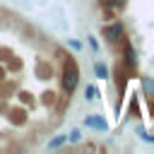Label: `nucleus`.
I'll return each instance as SVG.
<instances>
[{
  "instance_id": "nucleus-1",
  "label": "nucleus",
  "mask_w": 154,
  "mask_h": 154,
  "mask_svg": "<svg viewBox=\"0 0 154 154\" xmlns=\"http://www.w3.org/2000/svg\"><path fill=\"white\" fill-rule=\"evenodd\" d=\"M77 82H79V70L75 65V60H67L65 67H63V89H65L67 96L77 89Z\"/></svg>"
},
{
  "instance_id": "nucleus-2",
  "label": "nucleus",
  "mask_w": 154,
  "mask_h": 154,
  "mask_svg": "<svg viewBox=\"0 0 154 154\" xmlns=\"http://www.w3.org/2000/svg\"><path fill=\"white\" fill-rule=\"evenodd\" d=\"M101 34H103V38H106L111 46H118V43H123V41H125V26H123V22H111V24H103Z\"/></svg>"
},
{
  "instance_id": "nucleus-3",
  "label": "nucleus",
  "mask_w": 154,
  "mask_h": 154,
  "mask_svg": "<svg viewBox=\"0 0 154 154\" xmlns=\"http://www.w3.org/2000/svg\"><path fill=\"white\" fill-rule=\"evenodd\" d=\"M87 128H91V130H99V132H106L108 130V120L103 118V116H84V120H82Z\"/></svg>"
},
{
  "instance_id": "nucleus-4",
  "label": "nucleus",
  "mask_w": 154,
  "mask_h": 154,
  "mask_svg": "<svg viewBox=\"0 0 154 154\" xmlns=\"http://www.w3.org/2000/svg\"><path fill=\"white\" fill-rule=\"evenodd\" d=\"M63 144H67V132H63V135H55V137H51L48 140V144H46V149H60Z\"/></svg>"
},
{
  "instance_id": "nucleus-5",
  "label": "nucleus",
  "mask_w": 154,
  "mask_h": 154,
  "mask_svg": "<svg viewBox=\"0 0 154 154\" xmlns=\"http://www.w3.org/2000/svg\"><path fill=\"white\" fill-rule=\"evenodd\" d=\"M123 55H125V60H128V65H130V67H135V65H137V58H135V51H132V46H130V43H125V46H123Z\"/></svg>"
},
{
  "instance_id": "nucleus-6",
  "label": "nucleus",
  "mask_w": 154,
  "mask_h": 154,
  "mask_svg": "<svg viewBox=\"0 0 154 154\" xmlns=\"http://www.w3.org/2000/svg\"><path fill=\"white\" fill-rule=\"evenodd\" d=\"M94 72H96V77H99V79H108V75H111V72H108V67H106L103 63H94Z\"/></svg>"
},
{
  "instance_id": "nucleus-7",
  "label": "nucleus",
  "mask_w": 154,
  "mask_h": 154,
  "mask_svg": "<svg viewBox=\"0 0 154 154\" xmlns=\"http://www.w3.org/2000/svg\"><path fill=\"white\" fill-rule=\"evenodd\" d=\"M125 2H128V0H101V5L108 7V10H123Z\"/></svg>"
},
{
  "instance_id": "nucleus-8",
  "label": "nucleus",
  "mask_w": 154,
  "mask_h": 154,
  "mask_svg": "<svg viewBox=\"0 0 154 154\" xmlns=\"http://www.w3.org/2000/svg\"><path fill=\"white\" fill-rule=\"evenodd\" d=\"M84 99H87V101H96V99H99V89H96L94 84H87V89H84Z\"/></svg>"
},
{
  "instance_id": "nucleus-9",
  "label": "nucleus",
  "mask_w": 154,
  "mask_h": 154,
  "mask_svg": "<svg viewBox=\"0 0 154 154\" xmlns=\"http://www.w3.org/2000/svg\"><path fill=\"white\" fill-rule=\"evenodd\" d=\"M135 132H137V137H140V140H144V142H152V144H154V135H149L142 125H137V128H135Z\"/></svg>"
},
{
  "instance_id": "nucleus-10",
  "label": "nucleus",
  "mask_w": 154,
  "mask_h": 154,
  "mask_svg": "<svg viewBox=\"0 0 154 154\" xmlns=\"http://www.w3.org/2000/svg\"><path fill=\"white\" fill-rule=\"evenodd\" d=\"M79 140H82V132H79L77 128H72V130L67 132V142H70V144H77Z\"/></svg>"
},
{
  "instance_id": "nucleus-11",
  "label": "nucleus",
  "mask_w": 154,
  "mask_h": 154,
  "mask_svg": "<svg viewBox=\"0 0 154 154\" xmlns=\"http://www.w3.org/2000/svg\"><path fill=\"white\" fill-rule=\"evenodd\" d=\"M142 87H144V91H149V94H154V79L152 77H142Z\"/></svg>"
},
{
  "instance_id": "nucleus-12",
  "label": "nucleus",
  "mask_w": 154,
  "mask_h": 154,
  "mask_svg": "<svg viewBox=\"0 0 154 154\" xmlns=\"http://www.w3.org/2000/svg\"><path fill=\"white\" fill-rule=\"evenodd\" d=\"M87 41H89V46H91V48H94V51H99V43H96V38H94V36H89V38H87Z\"/></svg>"
},
{
  "instance_id": "nucleus-13",
  "label": "nucleus",
  "mask_w": 154,
  "mask_h": 154,
  "mask_svg": "<svg viewBox=\"0 0 154 154\" xmlns=\"http://www.w3.org/2000/svg\"><path fill=\"white\" fill-rule=\"evenodd\" d=\"M67 43H70V46H72V48H75V51H79V48H82V43H79V41H75V38H70V41H67Z\"/></svg>"
}]
</instances>
